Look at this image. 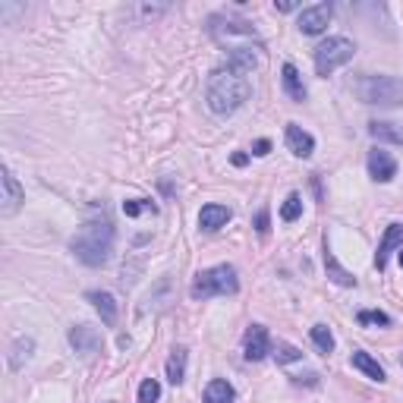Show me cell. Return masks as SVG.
Listing matches in <instances>:
<instances>
[{"mask_svg": "<svg viewBox=\"0 0 403 403\" xmlns=\"http://www.w3.org/2000/svg\"><path fill=\"white\" fill-rule=\"evenodd\" d=\"M356 47L350 38H328L315 47V73L318 76H331L334 69H341L344 63L353 60Z\"/></svg>", "mask_w": 403, "mask_h": 403, "instance_id": "obj_5", "label": "cell"}, {"mask_svg": "<svg viewBox=\"0 0 403 403\" xmlns=\"http://www.w3.org/2000/svg\"><path fill=\"white\" fill-rule=\"evenodd\" d=\"M23 186L16 183V176L10 171H4V215H13V211L23 205Z\"/></svg>", "mask_w": 403, "mask_h": 403, "instance_id": "obj_13", "label": "cell"}, {"mask_svg": "<svg viewBox=\"0 0 403 403\" xmlns=\"http://www.w3.org/2000/svg\"><path fill=\"white\" fill-rule=\"evenodd\" d=\"M161 397V385L154 378H145L142 385H139V403H154Z\"/></svg>", "mask_w": 403, "mask_h": 403, "instance_id": "obj_23", "label": "cell"}, {"mask_svg": "<svg viewBox=\"0 0 403 403\" xmlns=\"http://www.w3.org/2000/svg\"><path fill=\"white\" fill-rule=\"evenodd\" d=\"M69 344L76 346V353H95L101 346V334L89 324H79V328L69 331Z\"/></svg>", "mask_w": 403, "mask_h": 403, "instance_id": "obj_11", "label": "cell"}, {"mask_svg": "<svg viewBox=\"0 0 403 403\" xmlns=\"http://www.w3.org/2000/svg\"><path fill=\"white\" fill-rule=\"evenodd\" d=\"M239 290L237 271L233 265H215V268H205V271L195 274L193 280V296L195 300H208V296H230Z\"/></svg>", "mask_w": 403, "mask_h": 403, "instance_id": "obj_3", "label": "cell"}, {"mask_svg": "<svg viewBox=\"0 0 403 403\" xmlns=\"http://www.w3.org/2000/svg\"><path fill=\"white\" fill-rule=\"evenodd\" d=\"M268 353H271V337H268L265 324H249V331H246V337H243V356L249 359V363H259Z\"/></svg>", "mask_w": 403, "mask_h": 403, "instance_id": "obj_7", "label": "cell"}, {"mask_svg": "<svg viewBox=\"0 0 403 403\" xmlns=\"http://www.w3.org/2000/svg\"><path fill=\"white\" fill-rule=\"evenodd\" d=\"M312 344H315L322 353H331V350H334V334L328 331V324H315V328H312Z\"/></svg>", "mask_w": 403, "mask_h": 403, "instance_id": "obj_21", "label": "cell"}, {"mask_svg": "<svg viewBox=\"0 0 403 403\" xmlns=\"http://www.w3.org/2000/svg\"><path fill=\"white\" fill-rule=\"evenodd\" d=\"M369 132L375 139H385V142H397V145H403V130L397 123H369Z\"/></svg>", "mask_w": 403, "mask_h": 403, "instance_id": "obj_20", "label": "cell"}, {"mask_svg": "<svg viewBox=\"0 0 403 403\" xmlns=\"http://www.w3.org/2000/svg\"><path fill=\"white\" fill-rule=\"evenodd\" d=\"M324 268H328V278L334 280V284H341V287H356V278L337 265V259H334V252L328 249V243H324Z\"/></svg>", "mask_w": 403, "mask_h": 403, "instance_id": "obj_16", "label": "cell"}, {"mask_svg": "<svg viewBox=\"0 0 403 403\" xmlns=\"http://www.w3.org/2000/svg\"><path fill=\"white\" fill-rule=\"evenodd\" d=\"M397 246H403V224H391V227L385 230V237H381L378 252H375V268H378V271H385L387 256H391Z\"/></svg>", "mask_w": 403, "mask_h": 403, "instance_id": "obj_9", "label": "cell"}, {"mask_svg": "<svg viewBox=\"0 0 403 403\" xmlns=\"http://www.w3.org/2000/svg\"><path fill=\"white\" fill-rule=\"evenodd\" d=\"M359 324H381V328H387L391 324V315H385V312H378V309H369V312H359Z\"/></svg>", "mask_w": 403, "mask_h": 403, "instance_id": "obj_25", "label": "cell"}, {"mask_svg": "<svg viewBox=\"0 0 403 403\" xmlns=\"http://www.w3.org/2000/svg\"><path fill=\"white\" fill-rule=\"evenodd\" d=\"M89 300L95 302V309L101 312L104 324H114L117 322V302H114V296H110V293H104V290H91Z\"/></svg>", "mask_w": 403, "mask_h": 403, "instance_id": "obj_15", "label": "cell"}, {"mask_svg": "<svg viewBox=\"0 0 403 403\" xmlns=\"http://www.w3.org/2000/svg\"><path fill=\"white\" fill-rule=\"evenodd\" d=\"M268 152H271V142H268V139H259V142L252 145V154H259V158L261 154H268Z\"/></svg>", "mask_w": 403, "mask_h": 403, "instance_id": "obj_27", "label": "cell"}, {"mask_svg": "<svg viewBox=\"0 0 403 403\" xmlns=\"http://www.w3.org/2000/svg\"><path fill=\"white\" fill-rule=\"evenodd\" d=\"M400 268H403V249H400Z\"/></svg>", "mask_w": 403, "mask_h": 403, "instance_id": "obj_31", "label": "cell"}, {"mask_svg": "<svg viewBox=\"0 0 403 403\" xmlns=\"http://www.w3.org/2000/svg\"><path fill=\"white\" fill-rule=\"evenodd\" d=\"M274 359H278V363H300L302 350H296V346H290V344H278L274 346Z\"/></svg>", "mask_w": 403, "mask_h": 403, "instance_id": "obj_24", "label": "cell"}, {"mask_svg": "<svg viewBox=\"0 0 403 403\" xmlns=\"http://www.w3.org/2000/svg\"><path fill=\"white\" fill-rule=\"evenodd\" d=\"M356 95L365 104L397 108V104H403V82L394 79V76H363L356 82Z\"/></svg>", "mask_w": 403, "mask_h": 403, "instance_id": "obj_4", "label": "cell"}, {"mask_svg": "<svg viewBox=\"0 0 403 403\" xmlns=\"http://www.w3.org/2000/svg\"><path fill=\"white\" fill-rule=\"evenodd\" d=\"M145 208H152V205H142V199H130V202H123V215H126V217H139Z\"/></svg>", "mask_w": 403, "mask_h": 403, "instance_id": "obj_26", "label": "cell"}, {"mask_svg": "<svg viewBox=\"0 0 403 403\" xmlns=\"http://www.w3.org/2000/svg\"><path fill=\"white\" fill-rule=\"evenodd\" d=\"M246 161H249V158H246V154H233V164H237V167H243Z\"/></svg>", "mask_w": 403, "mask_h": 403, "instance_id": "obj_30", "label": "cell"}, {"mask_svg": "<svg viewBox=\"0 0 403 403\" xmlns=\"http://www.w3.org/2000/svg\"><path fill=\"white\" fill-rule=\"evenodd\" d=\"M300 215H302V199L296 193H290L287 199H284V205H280V217L290 224V221H296Z\"/></svg>", "mask_w": 403, "mask_h": 403, "instance_id": "obj_22", "label": "cell"}, {"mask_svg": "<svg viewBox=\"0 0 403 403\" xmlns=\"http://www.w3.org/2000/svg\"><path fill=\"white\" fill-rule=\"evenodd\" d=\"M274 6H278L280 13H290V10H296V6H300V4H296V0H278V4H274Z\"/></svg>", "mask_w": 403, "mask_h": 403, "instance_id": "obj_29", "label": "cell"}, {"mask_svg": "<svg viewBox=\"0 0 403 403\" xmlns=\"http://www.w3.org/2000/svg\"><path fill=\"white\" fill-rule=\"evenodd\" d=\"M249 73H252V67H246L239 60H227V67H217L208 79V91H205L208 108L215 114H233V110L243 108L252 95Z\"/></svg>", "mask_w": 403, "mask_h": 403, "instance_id": "obj_1", "label": "cell"}, {"mask_svg": "<svg viewBox=\"0 0 403 403\" xmlns=\"http://www.w3.org/2000/svg\"><path fill=\"white\" fill-rule=\"evenodd\" d=\"M69 249L89 268L108 265L110 252H114V224H110L108 217H104V221H86L76 230V237L69 239Z\"/></svg>", "mask_w": 403, "mask_h": 403, "instance_id": "obj_2", "label": "cell"}, {"mask_svg": "<svg viewBox=\"0 0 403 403\" xmlns=\"http://www.w3.org/2000/svg\"><path fill=\"white\" fill-rule=\"evenodd\" d=\"M230 221V208L227 205H205L199 211V227L202 230H221Z\"/></svg>", "mask_w": 403, "mask_h": 403, "instance_id": "obj_12", "label": "cell"}, {"mask_svg": "<svg viewBox=\"0 0 403 403\" xmlns=\"http://www.w3.org/2000/svg\"><path fill=\"white\" fill-rule=\"evenodd\" d=\"M287 145L296 158H309V154L315 152V139L309 136L300 123H287Z\"/></svg>", "mask_w": 403, "mask_h": 403, "instance_id": "obj_10", "label": "cell"}, {"mask_svg": "<svg viewBox=\"0 0 403 403\" xmlns=\"http://www.w3.org/2000/svg\"><path fill=\"white\" fill-rule=\"evenodd\" d=\"M256 230L268 233V211H259V215H256Z\"/></svg>", "mask_w": 403, "mask_h": 403, "instance_id": "obj_28", "label": "cell"}, {"mask_svg": "<svg viewBox=\"0 0 403 403\" xmlns=\"http://www.w3.org/2000/svg\"><path fill=\"white\" fill-rule=\"evenodd\" d=\"M284 89H287V95L293 98V101H306V89H302V79H300V73H296V67L293 63H284Z\"/></svg>", "mask_w": 403, "mask_h": 403, "instance_id": "obj_19", "label": "cell"}, {"mask_svg": "<svg viewBox=\"0 0 403 403\" xmlns=\"http://www.w3.org/2000/svg\"><path fill=\"white\" fill-rule=\"evenodd\" d=\"M353 369H359L363 375H369V378H372V381H378V385L385 381V369L378 365V359H372L369 353H363V350L353 353Z\"/></svg>", "mask_w": 403, "mask_h": 403, "instance_id": "obj_17", "label": "cell"}, {"mask_svg": "<svg viewBox=\"0 0 403 403\" xmlns=\"http://www.w3.org/2000/svg\"><path fill=\"white\" fill-rule=\"evenodd\" d=\"M331 13H334V6L331 4H315V6H306V10L300 13V32L302 35H322L328 29L331 23Z\"/></svg>", "mask_w": 403, "mask_h": 403, "instance_id": "obj_6", "label": "cell"}, {"mask_svg": "<svg viewBox=\"0 0 403 403\" xmlns=\"http://www.w3.org/2000/svg\"><path fill=\"white\" fill-rule=\"evenodd\" d=\"M369 174L375 183H387L397 176V161L391 158L387 152H381V148H375V152H369Z\"/></svg>", "mask_w": 403, "mask_h": 403, "instance_id": "obj_8", "label": "cell"}, {"mask_svg": "<svg viewBox=\"0 0 403 403\" xmlns=\"http://www.w3.org/2000/svg\"><path fill=\"white\" fill-rule=\"evenodd\" d=\"M233 397H237V394H233V385L224 378L208 381V387H205V394H202L205 403H233Z\"/></svg>", "mask_w": 403, "mask_h": 403, "instance_id": "obj_14", "label": "cell"}, {"mask_svg": "<svg viewBox=\"0 0 403 403\" xmlns=\"http://www.w3.org/2000/svg\"><path fill=\"white\" fill-rule=\"evenodd\" d=\"M183 378H186V350L176 346L171 353V359H167V381L176 387V385H183Z\"/></svg>", "mask_w": 403, "mask_h": 403, "instance_id": "obj_18", "label": "cell"}]
</instances>
